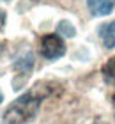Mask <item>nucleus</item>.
I'll use <instances>...</instances> for the list:
<instances>
[{
    "instance_id": "5",
    "label": "nucleus",
    "mask_w": 115,
    "mask_h": 124,
    "mask_svg": "<svg viewBox=\"0 0 115 124\" xmlns=\"http://www.w3.org/2000/svg\"><path fill=\"white\" fill-rule=\"evenodd\" d=\"M32 67H34V55L30 52L27 55H23V57H18V60L14 62V69L25 73V75H28L32 71Z\"/></svg>"
},
{
    "instance_id": "10",
    "label": "nucleus",
    "mask_w": 115,
    "mask_h": 124,
    "mask_svg": "<svg viewBox=\"0 0 115 124\" xmlns=\"http://www.w3.org/2000/svg\"><path fill=\"white\" fill-rule=\"evenodd\" d=\"M4 44H5V43H2V41H0V53L4 52Z\"/></svg>"
},
{
    "instance_id": "4",
    "label": "nucleus",
    "mask_w": 115,
    "mask_h": 124,
    "mask_svg": "<svg viewBox=\"0 0 115 124\" xmlns=\"http://www.w3.org/2000/svg\"><path fill=\"white\" fill-rule=\"evenodd\" d=\"M99 37L106 48H115V20L99 29Z\"/></svg>"
},
{
    "instance_id": "12",
    "label": "nucleus",
    "mask_w": 115,
    "mask_h": 124,
    "mask_svg": "<svg viewBox=\"0 0 115 124\" xmlns=\"http://www.w3.org/2000/svg\"><path fill=\"white\" fill-rule=\"evenodd\" d=\"M2 2H11V0H2Z\"/></svg>"
},
{
    "instance_id": "1",
    "label": "nucleus",
    "mask_w": 115,
    "mask_h": 124,
    "mask_svg": "<svg viewBox=\"0 0 115 124\" xmlns=\"http://www.w3.org/2000/svg\"><path fill=\"white\" fill-rule=\"evenodd\" d=\"M53 91L51 82H39L32 87V91L16 98L4 112L2 122L4 124H27L37 115L41 101L48 98Z\"/></svg>"
},
{
    "instance_id": "2",
    "label": "nucleus",
    "mask_w": 115,
    "mask_h": 124,
    "mask_svg": "<svg viewBox=\"0 0 115 124\" xmlns=\"http://www.w3.org/2000/svg\"><path fill=\"white\" fill-rule=\"evenodd\" d=\"M39 52L44 59L48 60H57L60 57H64L66 53V44L64 41L57 36V34H46L41 39V46H39Z\"/></svg>"
},
{
    "instance_id": "3",
    "label": "nucleus",
    "mask_w": 115,
    "mask_h": 124,
    "mask_svg": "<svg viewBox=\"0 0 115 124\" xmlns=\"http://www.w3.org/2000/svg\"><path fill=\"white\" fill-rule=\"evenodd\" d=\"M92 16H108L115 9V0H87Z\"/></svg>"
},
{
    "instance_id": "9",
    "label": "nucleus",
    "mask_w": 115,
    "mask_h": 124,
    "mask_svg": "<svg viewBox=\"0 0 115 124\" xmlns=\"http://www.w3.org/2000/svg\"><path fill=\"white\" fill-rule=\"evenodd\" d=\"M112 106H113V114H115V94L112 96Z\"/></svg>"
},
{
    "instance_id": "6",
    "label": "nucleus",
    "mask_w": 115,
    "mask_h": 124,
    "mask_svg": "<svg viewBox=\"0 0 115 124\" xmlns=\"http://www.w3.org/2000/svg\"><path fill=\"white\" fill-rule=\"evenodd\" d=\"M101 73H103V76H105V80L108 83H113V85H115V57H112L110 60L105 62Z\"/></svg>"
},
{
    "instance_id": "7",
    "label": "nucleus",
    "mask_w": 115,
    "mask_h": 124,
    "mask_svg": "<svg viewBox=\"0 0 115 124\" xmlns=\"http://www.w3.org/2000/svg\"><path fill=\"white\" fill-rule=\"evenodd\" d=\"M57 30H59V34H62L64 37H74V36H76V29H74L67 20L60 21L59 27H57Z\"/></svg>"
},
{
    "instance_id": "11",
    "label": "nucleus",
    "mask_w": 115,
    "mask_h": 124,
    "mask_svg": "<svg viewBox=\"0 0 115 124\" xmlns=\"http://www.w3.org/2000/svg\"><path fill=\"white\" fill-rule=\"evenodd\" d=\"M2 101H4V94L0 92V103H2Z\"/></svg>"
},
{
    "instance_id": "8",
    "label": "nucleus",
    "mask_w": 115,
    "mask_h": 124,
    "mask_svg": "<svg viewBox=\"0 0 115 124\" xmlns=\"http://www.w3.org/2000/svg\"><path fill=\"white\" fill-rule=\"evenodd\" d=\"M5 21H7V13H5L4 9H0V32L4 30V27H5Z\"/></svg>"
}]
</instances>
